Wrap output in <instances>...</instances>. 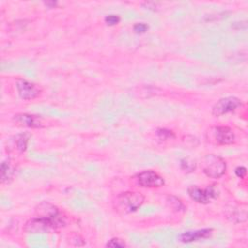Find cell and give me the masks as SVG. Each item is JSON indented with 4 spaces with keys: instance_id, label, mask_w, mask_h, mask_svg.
I'll return each mask as SVG.
<instances>
[{
    "instance_id": "1",
    "label": "cell",
    "mask_w": 248,
    "mask_h": 248,
    "mask_svg": "<svg viewBox=\"0 0 248 248\" xmlns=\"http://www.w3.org/2000/svg\"><path fill=\"white\" fill-rule=\"evenodd\" d=\"M144 202V197L140 192L127 191L120 193L113 202V208L120 214H129L137 211Z\"/></svg>"
},
{
    "instance_id": "2",
    "label": "cell",
    "mask_w": 248,
    "mask_h": 248,
    "mask_svg": "<svg viewBox=\"0 0 248 248\" xmlns=\"http://www.w3.org/2000/svg\"><path fill=\"white\" fill-rule=\"evenodd\" d=\"M63 225L62 220H54L47 217L37 216L29 219L24 225V231L28 233H47Z\"/></svg>"
},
{
    "instance_id": "3",
    "label": "cell",
    "mask_w": 248,
    "mask_h": 248,
    "mask_svg": "<svg viewBox=\"0 0 248 248\" xmlns=\"http://www.w3.org/2000/svg\"><path fill=\"white\" fill-rule=\"evenodd\" d=\"M203 173L210 178H220L226 172V161L215 154L205 155L201 163Z\"/></svg>"
},
{
    "instance_id": "4",
    "label": "cell",
    "mask_w": 248,
    "mask_h": 248,
    "mask_svg": "<svg viewBox=\"0 0 248 248\" xmlns=\"http://www.w3.org/2000/svg\"><path fill=\"white\" fill-rule=\"evenodd\" d=\"M242 105L241 100L234 96H229L220 99L212 107V114L216 117L234 111Z\"/></svg>"
},
{
    "instance_id": "5",
    "label": "cell",
    "mask_w": 248,
    "mask_h": 248,
    "mask_svg": "<svg viewBox=\"0 0 248 248\" xmlns=\"http://www.w3.org/2000/svg\"><path fill=\"white\" fill-rule=\"evenodd\" d=\"M190 198L199 203H208L218 196V190L213 186H207L205 189H201L198 186H190L188 188Z\"/></svg>"
},
{
    "instance_id": "6",
    "label": "cell",
    "mask_w": 248,
    "mask_h": 248,
    "mask_svg": "<svg viewBox=\"0 0 248 248\" xmlns=\"http://www.w3.org/2000/svg\"><path fill=\"white\" fill-rule=\"evenodd\" d=\"M211 140L220 145H229L234 142L235 136L233 131L227 126H217L210 130Z\"/></svg>"
},
{
    "instance_id": "7",
    "label": "cell",
    "mask_w": 248,
    "mask_h": 248,
    "mask_svg": "<svg viewBox=\"0 0 248 248\" xmlns=\"http://www.w3.org/2000/svg\"><path fill=\"white\" fill-rule=\"evenodd\" d=\"M16 87L19 97L23 100H33L41 94V88L35 83L24 78H18L16 82Z\"/></svg>"
},
{
    "instance_id": "8",
    "label": "cell",
    "mask_w": 248,
    "mask_h": 248,
    "mask_svg": "<svg viewBox=\"0 0 248 248\" xmlns=\"http://www.w3.org/2000/svg\"><path fill=\"white\" fill-rule=\"evenodd\" d=\"M138 183L144 188H156L165 184L164 178L152 170H147L138 174Z\"/></svg>"
},
{
    "instance_id": "9",
    "label": "cell",
    "mask_w": 248,
    "mask_h": 248,
    "mask_svg": "<svg viewBox=\"0 0 248 248\" xmlns=\"http://www.w3.org/2000/svg\"><path fill=\"white\" fill-rule=\"evenodd\" d=\"M13 120L16 122V124L28 128H43L46 126L42 116L28 113H17L14 115Z\"/></svg>"
},
{
    "instance_id": "10",
    "label": "cell",
    "mask_w": 248,
    "mask_h": 248,
    "mask_svg": "<svg viewBox=\"0 0 248 248\" xmlns=\"http://www.w3.org/2000/svg\"><path fill=\"white\" fill-rule=\"evenodd\" d=\"M213 230L211 228L206 229H201V230H195V231H188L185 232H182L178 239L183 243H190L193 241H198L201 239L208 238L212 235Z\"/></svg>"
},
{
    "instance_id": "11",
    "label": "cell",
    "mask_w": 248,
    "mask_h": 248,
    "mask_svg": "<svg viewBox=\"0 0 248 248\" xmlns=\"http://www.w3.org/2000/svg\"><path fill=\"white\" fill-rule=\"evenodd\" d=\"M36 213H37L38 216L47 217V218H51V219H54V220H62L60 218L58 208L55 205H53V204H51L47 202H41L36 207Z\"/></svg>"
},
{
    "instance_id": "12",
    "label": "cell",
    "mask_w": 248,
    "mask_h": 248,
    "mask_svg": "<svg viewBox=\"0 0 248 248\" xmlns=\"http://www.w3.org/2000/svg\"><path fill=\"white\" fill-rule=\"evenodd\" d=\"M15 167L13 166V164L10 162V160L8 161H3L1 164V168H0V171H1V181L4 182H10L15 174Z\"/></svg>"
},
{
    "instance_id": "13",
    "label": "cell",
    "mask_w": 248,
    "mask_h": 248,
    "mask_svg": "<svg viewBox=\"0 0 248 248\" xmlns=\"http://www.w3.org/2000/svg\"><path fill=\"white\" fill-rule=\"evenodd\" d=\"M29 138H30V135L28 133H21L15 137V143H16V149L19 152H24L26 150Z\"/></svg>"
},
{
    "instance_id": "14",
    "label": "cell",
    "mask_w": 248,
    "mask_h": 248,
    "mask_svg": "<svg viewBox=\"0 0 248 248\" xmlns=\"http://www.w3.org/2000/svg\"><path fill=\"white\" fill-rule=\"evenodd\" d=\"M157 137L162 140H172L175 138V135L172 131L170 130H168V129H165V128H161V129H158L157 132Z\"/></svg>"
},
{
    "instance_id": "15",
    "label": "cell",
    "mask_w": 248,
    "mask_h": 248,
    "mask_svg": "<svg viewBox=\"0 0 248 248\" xmlns=\"http://www.w3.org/2000/svg\"><path fill=\"white\" fill-rule=\"evenodd\" d=\"M180 167H181V169L183 170L191 172V171H193L196 169V164H195V162H193V161L189 160L188 158H186V159H182L181 160Z\"/></svg>"
},
{
    "instance_id": "16",
    "label": "cell",
    "mask_w": 248,
    "mask_h": 248,
    "mask_svg": "<svg viewBox=\"0 0 248 248\" xmlns=\"http://www.w3.org/2000/svg\"><path fill=\"white\" fill-rule=\"evenodd\" d=\"M106 246L111 247V248H123L126 246V243L123 239H120L118 237H113L108 241Z\"/></svg>"
},
{
    "instance_id": "17",
    "label": "cell",
    "mask_w": 248,
    "mask_h": 248,
    "mask_svg": "<svg viewBox=\"0 0 248 248\" xmlns=\"http://www.w3.org/2000/svg\"><path fill=\"white\" fill-rule=\"evenodd\" d=\"M119 21H120V17L119 16H116V15H109L105 17V22L110 26L117 24Z\"/></svg>"
},
{
    "instance_id": "18",
    "label": "cell",
    "mask_w": 248,
    "mask_h": 248,
    "mask_svg": "<svg viewBox=\"0 0 248 248\" xmlns=\"http://www.w3.org/2000/svg\"><path fill=\"white\" fill-rule=\"evenodd\" d=\"M133 28H134V31H135L136 33H138V34H142V33H144V32L147 31L148 25L145 24V23H143V22H139V23H136Z\"/></svg>"
},
{
    "instance_id": "19",
    "label": "cell",
    "mask_w": 248,
    "mask_h": 248,
    "mask_svg": "<svg viewBox=\"0 0 248 248\" xmlns=\"http://www.w3.org/2000/svg\"><path fill=\"white\" fill-rule=\"evenodd\" d=\"M234 172H235V174H236L237 177H239V178H244L245 175H246V173H247V170H246V168L243 167V166H238L237 168H235Z\"/></svg>"
},
{
    "instance_id": "20",
    "label": "cell",
    "mask_w": 248,
    "mask_h": 248,
    "mask_svg": "<svg viewBox=\"0 0 248 248\" xmlns=\"http://www.w3.org/2000/svg\"><path fill=\"white\" fill-rule=\"evenodd\" d=\"M45 4H46V5H47V6H49L50 8H52V7H54L57 3H56V2H46Z\"/></svg>"
}]
</instances>
